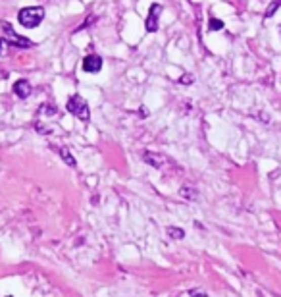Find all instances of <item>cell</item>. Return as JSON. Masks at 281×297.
Wrapping results in <instances>:
<instances>
[{"label":"cell","instance_id":"obj_9","mask_svg":"<svg viewBox=\"0 0 281 297\" xmlns=\"http://www.w3.org/2000/svg\"><path fill=\"white\" fill-rule=\"evenodd\" d=\"M168 234H170V238H174V240H179V238H183V232H181V230H175V228H170V230H168Z\"/></svg>","mask_w":281,"mask_h":297},{"label":"cell","instance_id":"obj_10","mask_svg":"<svg viewBox=\"0 0 281 297\" xmlns=\"http://www.w3.org/2000/svg\"><path fill=\"white\" fill-rule=\"evenodd\" d=\"M4 50V39H0V52Z\"/></svg>","mask_w":281,"mask_h":297},{"label":"cell","instance_id":"obj_6","mask_svg":"<svg viewBox=\"0 0 281 297\" xmlns=\"http://www.w3.org/2000/svg\"><path fill=\"white\" fill-rule=\"evenodd\" d=\"M14 93L20 96V98H27L31 95V85L27 79H18L14 83Z\"/></svg>","mask_w":281,"mask_h":297},{"label":"cell","instance_id":"obj_5","mask_svg":"<svg viewBox=\"0 0 281 297\" xmlns=\"http://www.w3.org/2000/svg\"><path fill=\"white\" fill-rule=\"evenodd\" d=\"M2 27H4V31H6V35L10 37V41L8 43H12V45H18V47H29L31 43L27 41L25 37H20L14 29L10 27V23H2Z\"/></svg>","mask_w":281,"mask_h":297},{"label":"cell","instance_id":"obj_3","mask_svg":"<svg viewBox=\"0 0 281 297\" xmlns=\"http://www.w3.org/2000/svg\"><path fill=\"white\" fill-rule=\"evenodd\" d=\"M102 68V58L97 56V54H89L85 60H83V70L87 74H98Z\"/></svg>","mask_w":281,"mask_h":297},{"label":"cell","instance_id":"obj_8","mask_svg":"<svg viewBox=\"0 0 281 297\" xmlns=\"http://www.w3.org/2000/svg\"><path fill=\"white\" fill-rule=\"evenodd\" d=\"M222 27H223V21H220V19H210V29L212 31H220Z\"/></svg>","mask_w":281,"mask_h":297},{"label":"cell","instance_id":"obj_2","mask_svg":"<svg viewBox=\"0 0 281 297\" xmlns=\"http://www.w3.org/2000/svg\"><path fill=\"white\" fill-rule=\"evenodd\" d=\"M68 110L73 116H77L79 120H83V122H87L89 120V105L83 96H79V95L71 96L68 101Z\"/></svg>","mask_w":281,"mask_h":297},{"label":"cell","instance_id":"obj_7","mask_svg":"<svg viewBox=\"0 0 281 297\" xmlns=\"http://www.w3.org/2000/svg\"><path fill=\"white\" fill-rule=\"evenodd\" d=\"M60 153H62V156L66 158V162L69 164V166H75V160L69 156V153H68V149H60Z\"/></svg>","mask_w":281,"mask_h":297},{"label":"cell","instance_id":"obj_4","mask_svg":"<svg viewBox=\"0 0 281 297\" xmlns=\"http://www.w3.org/2000/svg\"><path fill=\"white\" fill-rule=\"evenodd\" d=\"M162 14V6L160 4H152L150 12H148V18H146V31H156L158 29V18Z\"/></svg>","mask_w":281,"mask_h":297},{"label":"cell","instance_id":"obj_1","mask_svg":"<svg viewBox=\"0 0 281 297\" xmlns=\"http://www.w3.org/2000/svg\"><path fill=\"white\" fill-rule=\"evenodd\" d=\"M43 18H45V10L39 8V6H31V8H23L20 12V16H18V19H20V23L23 25V27L27 29H33L37 27L41 21H43Z\"/></svg>","mask_w":281,"mask_h":297}]
</instances>
